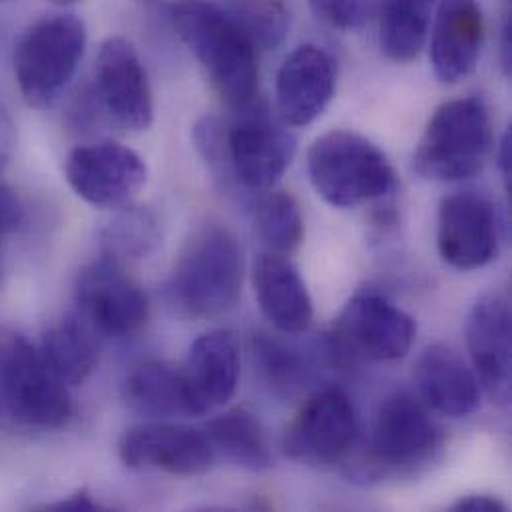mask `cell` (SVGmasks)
<instances>
[{"label": "cell", "instance_id": "obj_17", "mask_svg": "<svg viewBox=\"0 0 512 512\" xmlns=\"http://www.w3.org/2000/svg\"><path fill=\"white\" fill-rule=\"evenodd\" d=\"M511 301L505 293H487L467 317V347L475 375L499 403L511 399Z\"/></svg>", "mask_w": 512, "mask_h": 512}, {"label": "cell", "instance_id": "obj_19", "mask_svg": "<svg viewBox=\"0 0 512 512\" xmlns=\"http://www.w3.org/2000/svg\"><path fill=\"white\" fill-rule=\"evenodd\" d=\"M485 18L477 0H441L431 30V64L443 84L469 78L481 58Z\"/></svg>", "mask_w": 512, "mask_h": 512}, {"label": "cell", "instance_id": "obj_26", "mask_svg": "<svg viewBox=\"0 0 512 512\" xmlns=\"http://www.w3.org/2000/svg\"><path fill=\"white\" fill-rule=\"evenodd\" d=\"M102 228L100 246L102 256L118 263L140 261L152 256L162 244V230L156 214L142 206H124Z\"/></svg>", "mask_w": 512, "mask_h": 512}, {"label": "cell", "instance_id": "obj_6", "mask_svg": "<svg viewBox=\"0 0 512 512\" xmlns=\"http://www.w3.org/2000/svg\"><path fill=\"white\" fill-rule=\"evenodd\" d=\"M86 24L76 14H52L34 22L14 50V78L24 102L52 108L76 76L86 50Z\"/></svg>", "mask_w": 512, "mask_h": 512}, {"label": "cell", "instance_id": "obj_7", "mask_svg": "<svg viewBox=\"0 0 512 512\" xmlns=\"http://www.w3.org/2000/svg\"><path fill=\"white\" fill-rule=\"evenodd\" d=\"M493 146L491 116L481 98H459L439 106L413 156L415 170L429 180L461 182L477 176Z\"/></svg>", "mask_w": 512, "mask_h": 512}, {"label": "cell", "instance_id": "obj_23", "mask_svg": "<svg viewBox=\"0 0 512 512\" xmlns=\"http://www.w3.org/2000/svg\"><path fill=\"white\" fill-rule=\"evenodd\" d=\"M40 355L62 383L80 385L98 363L96 329L80 313H70L44 333Z\"/></svg>", "mask_w": 512, "mask_h": 512}, {"label": "cell", "instance_id": "obj_13", "mask_svg": "<svg viewBox=\"0 0 512 512\" xmlns=\"http://www.w3.org/2000/svg\"><path fill=\"white\" fill-rule=\"evenodd\" d=\"M437 248L443 261L459 271L489 265L501 248L495 206L471 190L443 198L437 216Z\"/></svg>", "mask_w": 512, "mask_h": 512}, {"label": "cell", "instance_id": "obj_22", "mask_svg": "<svg viewBox=\"0 0 512 512\" xmlns=\"http://www.w3.org/2000/svg\"><path fill=\"white\" fill-rule=\"evenodd\" d=\"M128 407L148 419L192 417L182 367L166 361H144L124 381Z\"/></svg>", "mask_w": 512, "mask_h": 512}, {"label": "cell", "instance_id": "obj_24", "mask_svg": "<svg viewBox=\"0 0 512 512\" xmlns=\"http://www.w3.org/2000/svg\"><path fill=\"white\" fill-rule=\"evenodd\" d=\"M214 453H222L246 471H265L271 467V451L265 431L256 415L244 407L230 409L206 425Z\"/></svg>", "mask_w": 512, "mask_h": 512}, {"label": "cell", "instance_id": "obj_34", "mask_svg": "<svg viewBox=\"0 0 512 512\" xmlns=\"http://www.w3.org/2000/svg\"><path fill=\"white\" fill-rule=\"evenodd\" d=\"M20 220V206L8 190H0V236Z\"/></svg>", "mask_w": 512, "mask_h": 512}, {"label": "cell", "instance_id": "obj_2", "mask_svg": "<svg viewBox=\"0 0 512 512\" xmlns=\"http://www.w3.org/2000/svg\"><path fill=\"white\" fill-rule=\"evenodd\" d=\"M172 24L206 70L220 98L234 110L257 96V46L238 20L214 0H174Z\"/></svg>", "mask_w": 512, "mask_h": 512}, {"label": "cell", "instance_id": "obj_11", "mask_svg": "<svg viewBox=\"0 0 512 512\" xmlns=\"http://www.w3.org/2000/svg\"><path fill=\"white\" fill-rule=\"evenodd\" d=\"M64 174L78 198L110 210L132 204L148 180V168L140 154L118 142L74 148Z\"/></svg>", "mask_w": 512, "mask_h": 512}, {"label": "cell", "instance_id": "obj_21", "mask_svg": "<svg viewBox=\"0 0 512 512\" xmlns=\"http://www.w3.org/2000/svg\"><path fill=\"white\" fill-rule=\"evenodd\" d=\"M254 289L263 315L283 333H303L313 321V301L295 265L265 252L254 265Z\"/></svg>", "mask_w": 512, "mask_h": 512}, {"label": "cell", "instance_id": "obj_1", "mask_svg": "<svg viewBox=\"0 0 512 512\" xmlns=\"http://www.w3.org/2000/svg\"><path fill=\"white\" fill-rule=\"evenodd\" d=\"M196 148L226 188L271 190L295 156V138L259 100L236 110L232 122L202 118L194 128Z\"/></svg>", "mask_w": 512, "mask_h": 512}, {"label": "cell", "instance_id": "obj_16", "mask_svg": "<svg viewBox=\"0 0 512 512\" xmlns=\"http://www.w3.org/2000/svg\"><path fill=\"white\" fill-rule=\"evenodd\" d=\"M337 86V62L317 44L297 46L279 66L275 80L277 112L283 124L309 126L329 102Z\"/></svg>", "mask_w": 512, "mask_h": 512}, {"label": "cell", "instance_id": "obj_27", "mask_svg": "<svg viewBox=\"0 0 512 512\" xmlns=\"http://www.w3.org/2000/svg\"><path fill=\"white\" fill-rule=\"evenodd\" d=\"M256 228L267 252L289 256L303 244V216L289 192H271L257 204Z\"/></svg>", "mask_w": 512, "mask_h": 512}, {"label": "cell", "instance_id": "obj_10", "mask_svg": "<svg viewBox=\"0 0 512 512\" xmlns=\"http://www.w3.org/2000/svg\"><path fill=\"white\" fill-rule=\"evenodd\" d=\"M441 447V431L409 393L387 397L375 417L369 465L373 475L411 471L435 457Z\"/></svg>", "mask_w": 512, "mask_h": 512}, {"label": "cell", "instance_id": "obj_20", "mask_svg": "<svg viewBox=\"0 0 512 512\" xmlns=\"http://www.w3.org/2000/svg\"><path fill=\"white\" fill-rule=\"evenodd\" d=\"M415 381L425 405L449 419H461L481 405V387L475 371L451 347H427L417 365Z\"/></svg>", "mask_w": 512, "mask_h": 512}, {"label": "cell", "instance_id": "obj_15", "mask_svg": "<svg viewBox=\"0 0 512 512\" xmlns=\"http://www.w3.org/2000/svg\"><path fill=\"white\" fill-rule=\"evenodd\" d=\"M130 469H156L174 477H200L214 465V447L206 433L172 423H148L126 431L118 445Z\"/></svg>", "mask_w": 512, "mask_h": 512}, {"label": "cell", "instance_id": "obj_12", "mask_svg": "<svg viewBox=\"0 0 512 512\" xmlns=\"http://www.w3.org/2000/svg\"><path fill=\"white\" fill-rule=\"evenodd\" d=\"M80 315L108 337H130L138 333L150 315L144 289L130 277L122 263L100 257L82 269L76 283Z\"/></svg>", "mask_w": 512, "mask_h": 512}, {"label": "cell", "instance_id": "obj_31", "mask_svg": "<svg viewBox=\"0 0 512 512\" xmlns=\"http://www.w3.org/2000/svg\"><path fill=\"white\" fill-rule=\"evenodd\" d=\"M16 146V130H14V122L8 114V110L4 108V104L0 102V172L8 166L12 152Z\"/></svg>", "mask_w": 512, "mask_h": 512}, {"label": "cell", "instance_id": "obj_32", "mask_svg": "<svg viewBox=\"0 0 512 512\" xmlns=\"http://www.w3.org/2000/svg\"><path fill=\"white\" fill-rule=\"evenodd\" d=\"M451 511L457 512H505L507 507L503 501L489 497V495H471L465 499H459Z\"/></svg>", "mask_w": 512, "mask_h": 512}, {"label": "cell", "instance_id": "obj_28", "mask_svg": "<svg viewBox=\"0 0 512 512\" xmlns=\"http://www.w3.org/2000/svg\"><path fill=\"white\" fill-rule=\"evenodd\" d=\"M254 359L263 383L279 397L297 393L307 377L303 357L267 333L254 335Z\"/></svg>", "mask_w": 512, "mask_h": 512}, {"label": "cell", "instance_id": "obj_8", "mask_svg": "<svg viewBox=\"0 0 512 512\" xmlns=\"http://www.w3.org/2000/svg\"><path fill=\"white\" fill-rule=\"evenodd\" d=\"M417 335L415 319L379 293L347 301L329 333V353L339 363H387L403 359Z\"/></svg>", "mask_w": 512, "mask_h": 512}, {"label": "cell", "instance_id": "obj_4", "mask_svg": "<svg viewBox=\"0 0 512 512\" xmlns=\"http://www.w3.org/2000/svg\"><path fill=\"white\" fill-rule=\"evenodd\" d=\"M72 413L68 385L22 333L0 327V419L8 425L54 431Z\"/></svg>", "mask_w": 512, "mask_h": 512}, {"label": "cell", "instance_id": "obj_36", "mask_svg": "<svg viewBox=\"0 0 512 512\" xmlns=\"http://www.w3.org/2000/svg\"><path fill=\"white\" fill-rule=\"evenodd\" d=\"M52 4H56V6H70V4H74V2H78V0H50Z\"/></svg>", "mask_w": 512, "mask_h": 512}, {"label": "cell", "instance_id": "obj_3", "mask_svg": "<svg viewBox=\"0 0 512 512\" xmlns=\"http://www.w3.org/2000/svg\"><path fill=\"white\" fill-rule=\"evenodd\" d=\"M244 283V256L236 236L220 224H206L184 246L170 277L174 305L198 319L230 311Z\"/></svg>", "mask_w": 512, "mask_h": 512}, {"label": "cell", "instance_id": "obj_30", "mask_svg": "<svg viewBox=\"0 0 512 512\" xmlns=\"http://www.w3.org/2000/svg\"><path fill=\"white\" fill-rule=\"evenodd\" d=\"M311 12L327 26L341 32H355L369 24L377 0H307Z\"/></svg>", "mask_w": 512, "mask_h": 512}, {"label": "cell", "instance_id": "obj_9", "mask_svg": "<svg viewBox=\"0 0 512 512\" xmlns=\"http://www.w3.org/2000/svg\"><path fill=\"white\" fill-rule=\"evenodd\" d=\"M357 433V415L339 387L315 391L285 429L283 451L301 465L331 467L345 459Z\"/></svg>", "mask_w": 512, "mask_h": 512}, {"label": "cell", "instance_id": "obj_14", "mask_svg": "<svg viewBox=\"0 0 512 512\" xmlns=\"http://www.w3.org/2000/svg\"><path fill=\"white\" fill-rule=\"evenodd\" d=\"M94 90L120 126L142 132L154 124L150 78L130 40L112 36L100 46Z\"/></svg>", "mask_w": 512, "mask_h": 512}, {"label": "cell", "instance_id": "obj_35", "mask_svg": "<svg viewBox=\"0 0 512 512\" xmlns=\"http://www.w3.org/2000/svg\"><path fill=\"white\" fill-rule=\"evenodd\" d=\"M511 156L512 134L511 130H507L505 136H503V140H501V144H499V154H497V158H499V170H501V174H503V180H505L507 188H509V184H511Z\"/></svg>", "mask_w": 512, "mask_h": 512}, {"label": "cell", "instance_id": "obj_37", "mask_svg": "<svg viewBox=\"0 0 512 512\" xmlns=\"http://www.w3.org/2000/svg\"><path fill=\"white\" fill-rule=\"evenodd\" d=\"M144 2H156V0H144Z\"/></svg>", "mask_w": 512, "mask_h": 512}, {"label": "cell", "instance_id": "obj_5", "mask_svg": "<svg viewBox=\"0 0 512 512\" xmlns=\"http://www.w3.org/2000/svg\"><path fill=\"white\" fill-rule=\"evenodd\" d=\"M307 174L313 190L341 210L383 200L397 184L387 156L371 140L349 130L327 132L311 144Z\"/></svg>", "mask_w": 512, "mask_h": 512}, {"label": "cell", "instance_id": "obj_25", "mask_svg": "<svg viewBox=\"0 0 512 512\" xmlns=\"http://www.w3.org/2000/svg\"><path fill=\"white\" fill-rule=\"evenodd\" d=\"M435 0H381L379 42L393 62L415 60L429 34Z\"/></svg>", "mask_w": 512, "mask_h": 512}, {"label": "cell", "instance_id": "obj_33", "mask_svg": "<svg viewBox=\"0 0 512 512\" xmlns=\"http://www.w3.org/2000/svg\"><path fill=\"white\" fill-rule=\"evenodd\" d=\"M46 511L54 512H92L104 511L102 505H98L86 491H78L74 493L70 499L66 501H58L56 505L46 507Z\"/></svg>", "mask_w": 512, "mask_h": 512}, {"label": "cell", "instance_id": "obj_18", "mask_svg": "<svg viewBox=\"0 0 512 512\" xmlns=\"http://www.w3.org/2000/svg\"><path fill=\"white\" fill-rule=\"evenodd\" d=\"M190 415L202 417L226 405L240 381V351L230 331L198 337L182 367Z\"/></svg>", "mask_w": 512, "mask_h": 512}, {"label": "cell", "instance_id": "obj_29", "mask_svg": "<svg viewBox=\"0 0 512 512\" xmlns=\"http://www.w3.org/2000/svg\"><path fill=\"white\" fill-rule=\"evenodd\" d=\"M222 6L261 50L277 48L289 30V8L285 0H224Z\"/></svg>", "mask_w": 512, "mask_h": 512}]
</instances>
